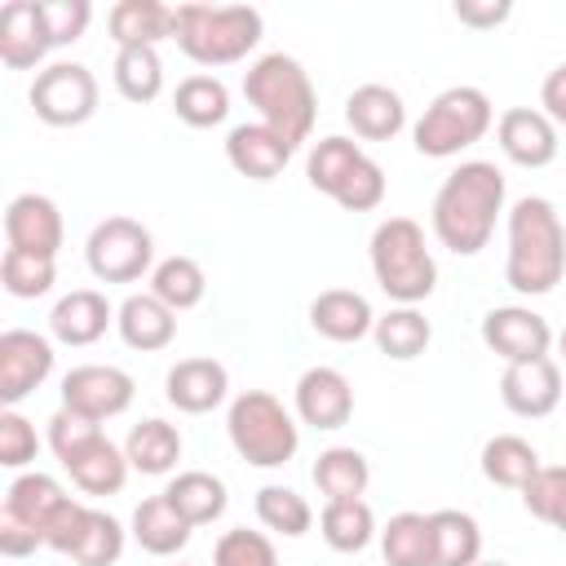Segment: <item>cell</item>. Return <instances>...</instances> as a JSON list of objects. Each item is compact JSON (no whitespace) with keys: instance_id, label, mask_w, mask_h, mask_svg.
Wrapping results in <instances>:
<instances>
[{"instance_id":"f5cc1de1","label":"cell","mask_w":566,"mask_h":566,"mask_svg":"<svg viewBox=\"0 0 566 566\" xmlns=\"http://www.w3.org/2000/svg\"><path fill=\"white\" fill-rule=\"evenodd\" d=\"M539 106H544V115H548L553 124L566 128V62L544 75V84H539Z\"/></svg>"},{"instance_id":"c3c4849f","label":"cell","mask_w":566,"mask_h":566,"mask_svg":"<svg viewBox=\"0 0 566 566\" xmlns=\"http://www.w3.org/2000/svg\"><path fill=\"white\" fill-rule=\"evenodd\" d=\"M40 451V438H35V424L27 416H18L13 407L0 411V464L4 469H22L31 464Z\"/></svg>"},{"instance_id":"d4e9b609","label":"cell","mask_w":566,"mask_h":566,"mask_svg":"<svg viewBox=\"0 0 566 566\" xmlns=\"http://www.w3.org/2000/svg\"><path fill=\"white\" fill-rule=\"evenodd\" d=\"M190 522L172 509V500L159 491V495H150V500H142L137 509H133V539L150 553V557H172V553H181L186 548V539H190Z\"/></svg>"},{"instance_id":"bcb514c9","label":"cell","mask_w":566,"mask_h":566,"mask_svg":"<svg viewBox=\"0 0 566 566\" xmlns=\"http://www.w3.org/2000/svg\"><path fill=\"white\" fill-rule=\"evenodd\" d=\"M40 13H44V31H49V44H75L93 18V4L88 0H40Z\"/></svg>"},{"instance_id":"1f68e13d","label":"cell","mask_w":566,"mask_h":566,"mask_svg":"<svg viewBox=\"0 0 566 566\" xmlns=\"http://www.w3.org/2000/svg\"><path fill=\"white\" fill-rule=\"evenodd\" d=\"M433 526V566H473L482 562V526L460 509L429 513Z\"/></svg>"},{"instance_id":"f35d334b","label":"cell","mask_w":566,"mask_h":566,"mask_svg":"<svg viewBox=\"0 0 566 566\" xmlns=\"http://www.w3.org/2000/svg\"><path fill=\"white\" fill-rule=\"evenodd\" d=\"M150 292H155L172 314L195 310V305L203 301V292H208L203 265H199L195 256H168V261H159V265L150 270Z\"/></svg>"},{"instance_id":"ba28073f","label":"cell","mask_w":566,"mask_h":566,"mask_svg":"<svg viewBox=\"0 0 566 566\" xmlns=\"http://www.w3.org/2000/svg\"><path fill=\"white\" fill-rule=\"evenodd\" d=\"M84 261L102 283H133L150 270L155 261V239L142 221L133 217H106L88 230Z\"/></svg>"},{"instance_id":"e0dca14e","label":"cell","mask_w":566,"mask_h":566,"mask_svg":"<svg viewBox=\"0 0 566 566\" xmlns=\"http://www.w3.org/2000/svg\"><path fill=\"white\" fill-rule=\"evenodd\" d=\"M226 159H230V168H234L239 177H248V181H274V177L287 168L292 146H287L274 128H265V124L256 119V124H234V128H230V137H226Z\"/></svg>"},{"instance_id":"db71d44e","label":"cell","mask_w":566,"mask_h":566,"mask_svg":"<svg viewBox=\"0 0 566 566\" xmlns=\"http://www.w3.org/2000/svg\"><path fill=\"white\" fill-rule=\"evenodd\" d=\"M557 349H562V363H566V327H562V336H557Z\"/></svg>"},{"instance_id":"e575fe53","label":"cell","mask_w":566,"mask_h":566,"mask_svg":"<svg viewBox=\"0 0 566 566\" xmlns=\"http://www.w3.org/2000/svg\"><path fill=\"white\" fill-rule=\"evenodd\" d=\"M371 482V469H367V455L354 451V447H327L318 451L314 460V486L327 495V500H363Z\"/></svg>"},{"instance_id":"484cf974","label":"cell","mask_w":566,"mask_h":566,"mask_svg":"<svg viewBox=\"0 0 566 566\" xmlns=\"http://www.w3.org/2000/svg\"><path fill=\"white\" fill-rule=\"evenodd\" d=\"M124 455H128V464H133L137 473L159 478V473L177 469V460H181V433H177L168 420H159V416L137 420V424L128 429Z\"/></svg>"},{"instance_id":"7bdbcfd3","label":"cell","mask_w":566,"mask_h":566,"mask_svg":"<svg viewBox=\"0 0 566 566\" xmlns=\"http://www.w3.org/2000/svg\"><path fill=\"white\" fill-rule=\"evenodd\" d=\"M119 553H124V526L111 513L93 509L88 513V526H84V535H80V544L71 553V562L75 566H115Z\"/></svg>"},{"instance_id":"f546056e","label":"cell","mask_w":566,"mask_h":566,"mask_svg":"<svg viewBox=\"0 0 566 566\" xmlns=\"http://www.w3.org/2000/svg\"><path fill=\"white\" fill-rule=\"evenodd\" d=\"M367 159V150L354 142V137H340V133H332V137H318L314 146H310V159H305V177H310V186L314 190H323V195H340V186L354 177V168Z\"/></svg>"},{"instance_id":"4fadbf2b","label":"cell","mask_w":566,"mask_h":566,"mask_svg":"<svg viewBox=\"0 0 566 566\" xmlns=\"http://www.w3.org/2000/svg\"><path fill=\"white\" fill-rule=\"evenodd\" d=\"M500 398L513 416L539 420L557 411L562 402V367L557 358H531V363H509L500 376Z\"/></svg>"},{"instance_id":"ac0fdd59","label":"cell","mask_w":566,"mask_h":566,"mask_svg":"<svg viewBox=\"0 0 566 566\" xmlns=\"http://www.w3.org/2000/svg\"><path fill=\"white\" fill-rule=\"evenodd\" d=\"M226 389H230V371L217 358H181L168 367V380H164L168 402L186 416H203V411L221 407Z\"/></svg>"},{"instance_id":"277c9868","label":"cell","mask_w":566,"mask_h":566,"mask_svg":"<svg viewBox=\"0 0 566 566\" xmlns=\"http://www.w3.org/2000/svg\"><path fill=\"white\" fill-rule=\"evenodd\" d=\"M177 49L199 66H230L261 40V9L252 4H177Z\"/></svg>"},{"instance_id":"7dc6e473","label":"cell","mask_w":566,"mask_h":566,"mask_svg":"<svg viewBox=\"0 0 566 566\" xmlns=\"http://www.w3.org/2000/svg\"><path fill=\"white\" fill-rule=\"evenodd\" d=\"M380 199H385V168L367 155V159L354 168V177L340 186L336 203H340L345 212H371V208H380Z\"/></svg>"},{"instance_id":"d6a6232c","label":"cell","mask_w":566,"mask_h":566,"mask_svg":"<svg viewBox=\"0 0 566 566\" xmlns=\"http://www.w3.org/2000/svg\"><path fill=\"white\" fill-rule=\"evenodd\" d=\"M172 111L190 128H212V124H221L230 115V88L208 71L186 75L177 84V93H172Z\"/></svg>"},{"instance_id":"836d02e7","label":"cell","mask_w":566,"mask_h":566,"mask_svg":"<svg viewBox=\"0 0 566 566\" xmlns=\"http://www.w3.org/2000/svg\"><path fill=\"white\" fill-rule=\"evenodd\" d=\"M371 336H376V345H380L385 358L411 363V358H420V354L429 349L433 327H429V318H424L416 305H398V310H389V314L376 318Z\"/></svg>"},{"instance_id":"816d5d0a","label":"cell","mask_w":566,"mask_h":566,"mask_svg":"<svg viewBox=\"0 0 566 566\" xmlns=\"http://www.w3.org/2000/svg\"><path fill=\"white\" fill-rule=\"evenodd\" d=\"M40 544H44L40 531H31L27 522H18V517H9V513L0 509V553H4V557H27V553H35Z\"/></svg>"},{"instance_id":"ab89813d","label":"cell","mask_w":566,"mask_h":566,"mask_svg":"<svg viewBox=\"0 0 566 566\" xmlns=\"http://www.w3.org/2000/svg\"><path fill=\"white\" fill-rule=\"evenodd\" d=\"M256 517L265 531H279L287 539H296L314 526V509L305 504V495H296L292 486H279V482L256 491Z\"/></svg>"},{"instance_id":"ffe728a7","label":"cell","mask_w":566,"mask_h":566,"mask_svg":"<svg viewBox=\"0 0 566 566\" xmlns=\"http://www.w3.org/2000/svg\"><path fill=\"white\" fill-rule=\"evenodd\" d=\"M310 327L327 340H363L371 327H376V314H371V301L354 287H327L310 301Z\"/></svg>"},{"instance_id":"8fae6325","label":"cell","mask_w":566,"mask_h":566,"mask_svg":"<svg viewBox=\"0 0 566 566\" xmlns=\"http://www.w3.org/2000/svg\"><path fill=\"white\" fill-rule=\"evenodd\" d=\"M133 394H137L133 376L111 363H80L62 376V407L84 411L93 420H111V416L128 411Z\"/></svg>"},{"instance_id":"681fc988","label":"cell","mask_w":566,"mask_h":566,"mask_svg":"<svg viewBox=\"0 0 566 566\" xmlns=\"http://www.w3.org/2000/svg\"><path fill=\"white\" fill-rule=\"evenodd\" d=\"M88 504H80V500H66L57 513H53V522L44 526V548H53V553H75V544H80V535H84V526H88Z\"/></svg>"},{"instance_id":"7a4b0ae2","label":"cell","mask_w":566,"mask_h":566,"mask_svg":"<svg viewBox=\"0 0 566 566\" xmlns=\"http://www.w3.org/2000/svg\"><path fill=\"white\" fill-rule=\"evenodd\" d=\"M566 274V230L544 195H522L509 208V256L504 283L522 296H544Z\"/></svg>"},{"instance_id":"5b68a950","label":"cell","mask_w":566,"mask_h":566,"mask_svg":"<svg viewBox=\"0 0 566 566\" xmlns=\"http://www.w3.org/2000/svg\"><path fill=\"white\" fill-rule=\"evenodd\" d=\"M371 274L380 292L398 305H416L433 296L438 287V265L424 243V230L411 217H385L371 230Z\"/></svg>"},{"instance_id":"52a82bcc","label":"cell","mask_w":566,"mask_h":566,"mask_svg":"<svg viewBox=\"0 0 566 566\" xmlns=\"http://www.w3.org/2000/svg\"><path fill=\"white\" fill-rule=\"evenodd\" d=\"M491 119H495L491 97L478 84H455V88H442L424 106V115L411 128V142H416L420 155L447 159V155H460L464 146L482 142L486 128H491Z\"/></svg>"},{"instance_id":"7402d4cb","label":"cell","mask_w":566,"mask_h":566,"mask_svg":"<svg viewBox=\"0 0 566 566\" xmlns=\"http://www.w3.org/2000/svg\"><path fill=\"white\" fill-rule=\"evenodd\" d=\"M115 323V310L111 301L97 292V287H75L66 292L53 314H49V332L62 340V345H93L106 336V327Z\"/></svg>"},{"instance_id":"ee69618b","label":"cell","mask_w":566,"mask_h":566,"mask_svg":"<svg viewBox=\"0 0 566 566\" xmlns=\"http://www.w3.org/2000/svg\"><path fill=\"white\" fill-rule=\"evenodd\" d=\"M97 438H106V433H102V420H93V416H84V411L57 407L53 420H49V447H53V455H57L62 464H71V460H75L80 451H88Z\"/></svg>"},{"instance_id":"7c38bea8","label":"cell","mask_w":566,"mask_h":566,"mask_svg":"<svg viewBox=\"0 0 566 566\" xmlns=\"http://www.w3.org/2000/svg\"><path fill=\"white\" fill-rule=\"evenodd\" d=\"M53 371V345L49 336L31 327H9L0 332V402L13 407L31 389H40Z\"/></svg>"},{"instance_id":"6da1fadb","label":"cell","mask_w":566,"mask_h":566,"mask_svg":"<svg viewBox=\"0 0 566 566\" xmlns=\"http://www.w3.org/2000/svg\"><path fill=\"white\" fill-rule=\"evenodd\" d=\"M504 212V172L491 159H469L433 195V234L455 256H478L491 234L495 217Z\"/></svg>"},{"instance_id":"f6af8a7d","label":"cell","mask_w":566,"mask_h":566,"mask_svg":"<svg viewBox=\"0 0 566 566\" xmlns=\"http://www.w3.org/2000/svg\"><path fill=\"white\" fill-rule=\"evenodd\" d=\"M212 566H279V553H274L270 535L248 531V526H234V531H226L217 539Z\"/></svg>"},{"instance_id":"4dcf8cb0","label":"cell","mask_w":566,"mask_h":566,"mask_svg":"<svg viewBox=\"0 0 566 566\" xmlns=\"http://www.w3.org/2000/svg\"><path fill=\"white\" fill-rule=\"evenodd\" d=\"M539 469H544V464H539V451H535L526 438H517V433H495V438L482 447V473H486V482H495V486L522 491Z\"/></svg>"},{"instance_id":"603a6c76","label":"cell","mask_w":566,"mask_h":566,"mask_svg":"<svg viewBox=\"0 0 566 566\" xmlns=\"http://www.w3.org/2000/svg\"><path fill=\"white\" fill-rule=\"evenodd\" d=\"M115 327L124 336L128 349H142V354H155V349H168L172 336H177V314L155 296V292H133L119 310H115Z\"/></svg>"},{"instance_id":"44dd1931","label":"cell","mask_w":566,"mask_h":566,"mask_svg":"<svg viewBox=\"0 0 566 566\" xmlns=\"http://www.w3.org/2000/svg\"><path fill=\"white\" fill-rule=\"evenodd\" d=\"M345 124L363 142H389L407 124V106L389 84H358L345 97Z\"/></svg>"},{"instance_id":"3957f363","label":"cell","mask_w":566,"mask_h":566,"mask_svg":"<svg viewBox=\"0 0 566 566\" xmlns=\"http://www.w3.org/2000/svg\"><path fill=\"white\" fill-rule=\"evenodd\" d=\"M243 97L256 106L261 124L274 128L292 150L314 133L318 93L310 84V71L292 53H265L243 71Z\"/></svg>"},{"instance_id":"d590c367","label":"cell","mask_w":566,"mask_h":566,"mask_svg":"<svg viewBox=\"0 0 566 566\" xmlns=\"http://www.w3.org/2000/svg\"><path fill=\"white\" fill-rule=\"evenodd\" d=\"M318 531L327 539V548L336 553H363L376 535V517L367 500H327L318 513Z\"/></svg>"},{"instance_id":"30bf717a","label":"cell","mask_w":566,"mask_h":566,"mask_svg":"<svg viewBox=\"0 0 566 566\" xmlns=\"http://www.w3.org/2000/svg\"><path fill=\"white\" fill-rule=\"evenodd\" d=\"M482 340L491 354L509 363H531V358H548L553 349V327L544 314H535L531 305H495L482 318Z\"/></svg>"},{"instance_id":"f1b7e54d","label":"cell","mask_w":566,"mask_h":566,"mask_svg":"<svg viewBox=\"0 0 566 566\" xmlns=\"http://www.w3.org/2000/svg\"><path fill=\"white\" fill-rule=\"evenodd\" d=\"M66 500H71V495L57 486V478H49V473H22V478H13L9 491H4V513L44 535V526L53 522V513H57Z\"/></svg>"},{"instance_id":"8d00e7d4","label":"cell","mask_w":566,"mask_h":566,"mask_svg":"<svg viewBox=\"0 0 566 566\" xmlns=\"http://www.w3.org/2000/svg\"><path fill=\"white\" fill-rule=\"evenodd\" d=\"M385 566H433V526L429 513H394L380 531Z\"/></svg>"},{"instance_id":"11a10c76","label":"cell","mask_w":566,"mask_h":566,"mask_svg":"<svg viewBox=\"0 0 566 566\" xmlns=\"http://www.w3.org/2000/svg\"><path fill=\"white\" fill-rule=\"evenodd\" d=\"M473 566H509V562H495V557L486 562V557H482V562H473Z\"/></svg>"},{"instance_id":"cb8c5ba5","label":"cell","mask_w":566,"mask_h":566,"mask_svg":"<svg viewBox=\"0 0 566 566\" xmlns=\"http://www.w3.org/2000/svg\"><path fill=\"white\" fill-rule=\"evenodd\" d=\"M106 27H111V40L119 49L128 44H159V40H172L177 35V4H159V0H119L111 4L106 13Z\"/></svg>"},{"instance_id":"9a60e30c","label":"cell","mask_w":566,"mask_h":566,"mask_svg":"<svg viewBox=\"0 0 566 566\" xmlns=\"http://www.w3.org/2000/svg\"><path fill=\"white\" fill-rule=\"evenodd\" d=\"M4 239L18 252L57 256V248H62V212H57V203L49 195H35V190L9 199V208H4Z\"/></svg>"},{"instance_id":"74e56055","label":"cell","mask_w":566,"mask_h":566,"mask_svg":"<svg viewBox=\"0 0 566 566\" xmlns=\"http://www.w3.org/2000/svg\"><path fill=\"white\" fill-rule=\"evenodd\" d=\"M115 88L124 102H155L164 93V62H159V49L150 44H128L115 53Z\"/></svg>"},{"instance_id":"8992f818","label":"cell","mask_w":566,"mask_h":566,"mask_svg":"<svg viewBox=\"0 0 566 566\" xmlns=\"http://www.w3.org/2000/svg\"><path fill=\"white\" fill-rule=\"evenodd\" d=\"M226 433H230V447L239 451V460H248L256 469H279L301 447V429H296L292 411L265 389H243L230 402Z\"/></svg>"},{"instance_id":"83f0119b","label":"cell","mask_w":566,"mask_h":566,"mask_svg":"<svg viewBox=\"0 0 566 566\" xmlns=\"http://www.w3.org/2000/svg\"><path fill=\"white\" fill-rule=\"evenodd\" d=\"M164 495L172 500V509H177L190 526H208V522H217V517L226 513V482H221L217 473H208V469H186V473H177V478L164 486Z\"/></svg>"},{"instance_id":"2e32d148","label":"cell","mask_w":566,"mask_h":566,"mask_svg":"<svg viewBox=\"0 0 566 566\" xmlns=\"http://www.w3.org/2000/svg\"><path fill=\"white\" fill-rule=\"evenodd\" d=\"M296 416L314 429H340L354 416V389L336 367H310L296 380Z\"/></svg>"},{"instance_id":"b9f144b4","label":"cell","mask_w":566,"mask_h":566,"mask_svg":"<svg viewBox=\"0 0 566 566\" xmlns=\"http://www.w3.org/2000/svg\"><path fill=\"white\" fill-rule=\"evenodd\" d=\"M522 504L531 517L548 522L553 531L566 535V464H544L526 486H522Z\"/></svg>"},{"instance_id":"d6986e66","label":"cell","mask_w":566,"mask_h":566,"mask_svg":"<svg viewBox=\"0 0 566 566\" xmlns=\"http://www.w3.org/2000/svg\"><path fill=\"white\" fill-rule=\"evenodd\" d=\"M49 49L40 0H9L0 9V62L9 71H31Z\"/></svg>"},{"instance_id":"5bb4252c","label":"cell","mask_w":566,"mask_h":566,"mask_svg":"<svg viewBox=\"0 0 566 566\" xmlns=\"http://www.w3.org/2000/svg\"><path fill=\"white\" fill-rule=\"evenodd\" d=\"M495 142L522 168H544L557 159V124L535 106H509L495 119Z\"/></svg>"},{"instance_id":"9c48e42d","label":"cell","mask_w":566,"mask_h":566,"mask_svg":"<svg viewBox=\"0 0 566 566\" xmlns=\"http://www.w3.org/2000/svg\"><path fill=\"white\" fill-rule=\"evenodd\" d=\"M31 111L53 128H75L97 115V80L84 62H49L31 80Z\"/></svg>"},{"instance_id":"f907efd6","label":"cell","mask_w":566,"mask_h":566,"mask_svg":"<svg viewBox=\"0 0 566 566\" xmlns=\"http://www.w3.org/2000/svg\"><path fill=\"white\" fill-rule=\"evenodd\" d=\"M513 13L509 0H455V18L473 31H486V27H500L504 18Z\"/></svg>"},{"instance_id":"60d3db41","label":"cell","mask_w":566,"mask_h":566,"mask_svg":"<svg viewBox=\"0 0 566 566\" xmlns=\"http://www.w3.org/2000/svg\"><path fill=\"white\" fill-rule=\"evenodd\" d=\"M57 279V256H35V252H18V248H4V261H0V283L9 296L18 301H35L53 287Z\"/></svg>"},{"instance_id":"4316f807","label":"cell","mask_w":566,"mask_h":566,"mask_svg":"<svg viewBox=\"0 0 566 566\" xmlns=\"http://www.w3.org/2000/svg\"><path fill=\"white\" fill-rule=\"evenodd\" d=\"M71 473V482L84 491V495H115L124 482H128V455L124 447H115L111 438H97L88 451H80L71 464H62Z\"/></svg>"}]
</instances>
